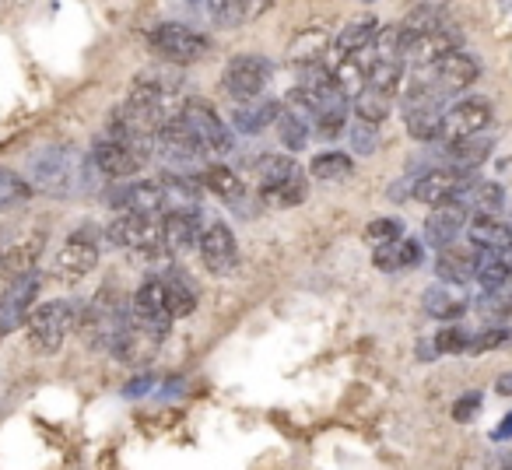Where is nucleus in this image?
<instances>
[{
	"instance_id": "79ce46f5",
	"label": "nucleus",
	"mask_w": 512,
	"mask_h": 470,
	"mask_svg": "<svg viewBox=\"0 0 512 470\" xmlns=\"http://www.w3.org/2000/svg\"><path fill=\"white\" fill-rule=\"evenodd\" d=\"M435 351L439 355H467V344H470V334L467 330H460V327H446V330H439L435 334Z\"/></svg>"
},
{
	"instance_id": "a18cd8bd",
	"label": "nucleus",
	"mask_w": 512,
	"mask_h": 470,
	"mask_svg": "<svg viewBox=\"0 0 512 470\" xmlns=\"http://www.w3.org/2000/svg\"><path fill=\"white\" fill-rule=\"evenodd\" d=\"M344 113H348V106H337V109L320 113L316 116V130H320L323 137H337L344 130Z\"/></svg>"
},
{
	"instance_id": "f704fd0d",
	"label": "nucleus",
	"mask_w": 512,
	"mask_h": 470,
	"mask_svg": "<svg viewBox=\"0 0 512 470\" xmlns=\"http://www.w3.org/2000/svg\"><path fill=\"white\" fill-rule=\"evenodd\" d=\"M477 316H481L484 323H502L512 316V281L502 288H491V292H484L481 299H477Z\"/></svg>"
},
{
	"instance_id": "412c9836",
	"label": "nucleus",
	"mask_w": 512,
	"mask_h": 470,
	"mask_svg": "<svg viewBox=\"0 0 512 470\" xmlns=\"http://www.w3.org/2000/svg\"><path fill=\"white\" fill-rule=\"evenodd\" d=\"M470 246L481 253H509L512 250V225L498 218H474L467 228Z\"/></svg>"
},
{
	"instance_id": "de8ad7c7",
	"label": "nucleus",
	"mask_w": 512,
	"mask_h": 470,
	"mask_svg": "<svg viewBox=\"0 0 512 470\" xmlns=\"http://www.w3.org/2000/svg\"><path fill=\"white\" fill-rule=\"evenodd\" d=\"M477 407H481V393H463V397L453 404V418L456 421H470L477 414Z\"/></svg>"
},
{
	"instance_id": "7ed1b4c3",
	"label": "nucleus",
	"mask_w": 512,
	"mask_h": 470,
	"mask_svg": "<svg viewBox=\"0 0 512 470\" xmlns=\"http://www.w3.org/2000/svg\"><path fill=\"white\" fill-rule=\"evenodd\" d=\"M151 151H155V144H137V141H123V137H99L92 148V165L99 169V176L106 179H127L134 176L137 169H141L144 162L151 158Z\"/></svg>"
},
{
	"instance_id": "9d476101",
	"label": "nucleus",
	"mask_w": 512,
	"mask_h": 470,
	"mask_svg": "<svg viewBox=\"0 0 512 470\" xmlns=\"http://www.w3.org/2000/svg\"><path fill=\"white\" fill-rule=\"evenodd\" d=\"M99 267V246L88 235H71L60 253L53 257V278L60 281H81Z\"/></svg>"
},
{
	"instance_id": "f3484780",
	"label": "nucleus",
	"mask_w": 512,
	"mask_h": 470,
	"mask_svg": "<svg viewBox=\"0 0 512 470\" xmlns=\"http://www.w3.org/2000/svg\"><path fill=\"white\" fill-rule=\"evenodd\" d=\"M467 207L460 204H442L435 207L432 214H428L425 221V243L435 246V250H449V246L456 243V235L463 232V225H467Z\"/></svg>"
},
{
	"instance_id": "1a4fd4ad",
	"label": "nucleus",
	"mask_w": 512,
	"mask_h": 470,
	"mask_svg": "<svg viewBox=\"0 0 512 470\" xmlns=\"http://www.w3.org/2000/svg\"><path fill=\"white\" fill-rule=\"evenodd\" d=\"M271 71H274L271 60L256 57V53H242V57H235L232 64L225 67V88L235 95V99L249 102L267 88Z\"/></svg>"
},
{
	"instance_id": "603ef678",
	"label": "nucleus",
	"mask_w": 512,
	"mask_h": 470,
	"mask_svg": "<svg viewBox=\"0 0 512 470\" xmlns=\"http://www.w3.org/2000/svg\"><path fill=\"white\" fill-rule=\"evenodd\" d=\"M495 390L502 393V397H512V372H502V376H498Z\"/></svg>"
},
{
	"instance_id": "37998d69",
	"label": "nucleus",
	"mask_w": 512,
	"mask_h": 470,
	"mask_svg": "<svg viewBox=\"0 0 512 470\" xmlns=\"http://www.w3.org/2000/svg\"><path fill=\"white\" fill-rule=\"evenodd\" d=\"M509 341V330L502 327H488L481 334H470V344H467V355H484V351H495Z\"/></svg>"
},
{
	"instance_id": "09e8293b",
	"label": "nucleus",
	"mask_w": 512,
	"mask_h": 470,
	"mask_svg": "<svg viewBox=\"0 0 512 470\" xmlns=\"http://www.w3.org/2000/svg\"><path fill=\"white\" fill-rule=\"evenodd\" d=\"M488 470H512V453H495V456H488Z\"/></svg>"
},
{
	"instance_id": "72a5a7b5",
	"label": "nucleus",
	"mask_w": 512,
	"mask_h": 470,
	"mask_svg": "<svg viewBox=\"0 0 512 470\" xmlns=\"http://www.w3.org/2000/svg\"><path fill=\"white\" fill-rule=\"evenodd\" d=\"M306 193H309L306 172H299V176L285 179V183L260 190V200H264L267 207H295V204H302V200H306Z\"/></svg>"
},
{
	"instance_id": "58836bf2",
	"label": "nucleus",
	"mask_w": 512,
	"mask_h": 470,
	"mask_svg": "<svg viewBox=\"0 0 512 470\" xmlns=\"http://www.w3.org/2000/svg\"><path fill=\"white\" fill-rule=\"evenodd\" d=\"M400 81H404V67H400V60H379V64H369V88H376V92L383 95H397Z\"/></svg>"
},
{
	"instance_id": "ddd939ff",
	"label": "nucleus",
	"mask_w": 512,
	"mask_h": 470,
	"mask_svg": "<svg viewBox=\"0 0 512 470\" xmlns=\"http://www.w3.org/2000/svg\"><path fill=\"white\" fill-rule=\"evenodd\" d=\"M109 204L120 214H158L169 200H165V183L141 179V183L120 186L116 193H109Z\"/></svg>"
},
{
	"instance_id": "8fccbe9b",
	"label": "nucleus",
	"mask_w": 512,
	"mask_h": 470,
	"mask_svg": "<svg viewBox=\"0 0 512 470\" xmlns=\"http://www.w3.org/2000/svg\"><path fill=\"white\" fill-rule=\"evenodd\" d=\"M495 439L498 442H505V439H512V411L505 414L502 421H498V428H495Z\"/></svg>"
},
{
	"instance_id": "f8f14e48",
	"label": "nucleus",
	"mask_w": 512,
	"mask_h": 470,
	"mask_svg": "<svg viewBox=\"0 0 512 470\" xmlns=\"http://www.w3.org/2000/svg\"><path fill=\"white\" fill-rule=\"evenodd\" d=\"M470 179H474V172L460 176V172H453V169H432V172H425L418 183H414L411 197L421 200V204H428V207L456 204V197H460L463 186H467Z\"/></svg>"
},
{
	"instance_id": "a19ab883",
	"label": "nucleus",
	"mask_w": 512,
	"mask_h": 470,
	"mask_svg": "<svg viewBox=\"0 0 512 470\" xmlns=\"http://www.w3.org/2000/svg\"><path fill=\"white\" fill-rule=\"evenodd\" d=\"M29 193H32V186L25 183L18 172L0 169V211H4V207L22 204V200H29Z\"/></svg>"
},
{
	"instance_id": "49530a36",
	"label": "nucleus",
	"mask_w": 512,
	"mask_h": 470,
	"mask_svg": "<svg viewBox=\"0 0 512 470\" xmlns=\"http://www.w3.org/2000/svg\"><path fill=\"white\" fill-rule=\"evenodd\" d=\"M351 144H355L358 155H372V151H376V127L358 123V127L351 130Z\"/></svg>"
},
{
	"instance_id": "cd10ccee",
	"label": "nucleus",
	"mask_w": 512,
	"mask_h": 470,
	"mask_svg": "<svg viewBox=\"0 0 512 470\" xmlns=\"http://www.w3.org/2000/svg\"><path fill=\"white\" fill-rule=\"evenodd\" d=\"M200 186H207V190L218 200H225V204H242V197H246L242 179L235 176L232 169H225V165H207V169H200Z\"/></svg>"
},
{
	"instance_id": "393cba45",
	"label": "nucleus",
	"mask_w": 512,
	"mask_h": 470,
	"mask_svg": "<svg viewBox=\"0 0 512 470\" xmlns=\"http://www.w3.org/2000/svg\"><path fill=\"white\" fill-rule=\"evenodd\" d=\"M204 11L211 15L214 25H221V29H235V25L242 22H253L256 15H264L267 4L264 0H214V4H204Z\"/></svg>"
},
{
	"instance_id": "7c9ffc66",
	"label": "nucleus",
	"mask_w": 512,
	"mask_h": 470,
	"mask_svg": "<svg viewBox=\"0 0 512 470\" xmlns=\"http://www.w3.org/2000/svg\"><path fill=\"white\" fill-rule=\"evenodd\" d=\"M425 313L435 316V320H460V316L467 313V299H463L456 288L435 285L425 292Z\"/></svg>"
},
{
	"instance_id": "f03ea898",
	"label": "nucleus",
	"mask_w": 512,
	"mask_h": 470,
	"mask_svg": "<svg viewBox=\"0 0 512 470\" xmlns=\"http://www.w3.org/2000/svg\"><path fill=\"white\" fill-rule=\"evenodd\" d=\"M29 344L39 355H53L60 351V344L67 341L71 327H78V306L57 299V302H43L29 313Z\"/></svg>"
},
{
	"instance_id": "0eeeda50",
	"label": "nucleus",
	"mask_w": 512,
	"mask_h": 470,
	"mask_svg": "<svg viewBox=\"0 0 512 470\" xmlns=\"http://www.w3.org/2000/svg\"><path fill=\"white\" fill-rule=\"evenodd\" d=\"M134 323L151 337V341H162L169 337V327H172V313L165 306V288H162V278H151L137 288L134 295Z\"/></svg>"
},
{
	"instance_id": "5701e85b",
	"label": "nucleus",
	"mask_w": 512,
	"mask_h": 470,
	"mask_svg": "<svg viewBox=\"0 0 512 470\" xmlns=\"http://www.w3.org/2000/svg\"><path fill=\"white\" fill-rule=\"evenodd\" d=\"M376 36H379V22L372 15H365V18H358V22H351L348 29H344L341 36H337V43H334L337 60H344V57H362L365 50H372ZM337 60H334V64H337Z\"/></svg>"
},
{
	"instance_id": "39448f33",
	"label": "nucleus",
	"mask_w": 512,
	"mask_h": 470,
	"mask_svg": "<svg viewBox=\"0 0 512 470\" xmlns=\"http://www.w3.org/2000/svg\"><path fill=\"white\" fill-rule=\"evenodd\" d=\"M148 43H151V50L162 60H169V64H193V60L204 57L207 46H211L204 32L190 29V25H179V22H162L158 29H151Z\"/></svg>"
},
{
	"instance_id": "b1692460",
	"label": "nucleus",
	"mask_w": 512,
	"mask_h": 470,
	"mask_svg": "<svg viewBox=\"0 0 512 470\" xmlns=\"http://www.w3.org/2000/svg\"><path fill=\"white\" fill-rule=\"evenodd\" d=\"M330 46H334V39H330L327 29H306L292 39V46H288V60L302 71V67L320 64V60L327 57Z\"/></svg>"
},
{
	"instance_id": "423d86ee",
	"label": "nucleus",
	"mask_w": 512,
	"mask_h": 470,
	"mask_svg": "<svg viewBox=\"0 0 512 470\" xmlns=\"http://www.w3.org/2000/svg\"><path fill=\"white\" fill-rule=\"evenodd\" d=\"M179 116H183V123L193 130V137L200 141V148L207 151V155L221 158L232 151V130L221 123V116L214 113L207 102L200 99H186L183 109H179Z\"/></svg>"
},
{
	"instance_id": "c756f323",
	"label": "nucleus",
	"mask_w": 512,
	"mask_h": 470,
	"mask_svg": "<svg viewBox=\"0 0 512 470\" xmlns=\"http://www.w3.org/2000/svg\"><path fill=\"white\" fill-rule=\"evenodd\" d=\"M334 81H337V92L344 95V99H351L355 102L358 95L369 88V67L362 64V57H344V60H337L334 67Z\"/></svg>"
},
{
	"instance_id": "bb28decb",
	"label": "nucleus",
	"mask_w": 512,
	"mask_h": 470,
	"mask_svg": "<svg viewBox=\"0 0 512 470\" xmlns=\"http://www.w3.org/2000/svg\"><path fill=\"white\" fill-rule=\"evenodd\" d=\"M281 102L278 99H256L249 102V106L235 109V130H242V134H260V130H267L274 120L281 116Z\"/></svg>"
},
{
	"instance_id": "3c124183",
	"label": "nucleus",
	"mask_w": 512,
	"mask_h": 470,
	"mask_svg": "<svg viewBox=\"0 0 512 470\" xmlns=\"http://www.w3.org/2000/svg\"><path fill=\"white\" fill-rule=\"evenodd\" d=\"M151 383H155L151 376H141V379H134V386H127V393H130V397H141V393L151 390Z\"/></svg>"
},
{
	"instance_id": "2eb2a0df",
	"label": "nucleus",
	"mask_w": 512,
	"mask_h": 470,
	"mask_svg": "<svg viewBox=\"0 0 512 470\" xmlns=\"http://www.w3.org/2000/svg\"><path fill=\"white\" fill-rule=\"evenodd\" d=\"M200 239H204V228H200L197 207H172V211L165 214L162 250L186 253V250H193V246H200Z\"/></svg>"
},
{
	"instance_id": "dca6fc26",
	"label": "nucleus",
	"mask_w": 512,
	"mask_h": 470,
	"mask_svg": "<svg viewBox=\"0 0 512 470\" xmlns=\"http://www.w3.org/2000/svg\"><path fill=\"white\" fill-rule=\"evenodd\" d=\"M235 257H239V250H235L232 228L221 225V221L207 225L204 239H200V260H204L207 271H211V274H228L235 267Z\"/></svg>"
},
{
	"instance_id": "4468645a",
	"label": "nucleus",
	"mask_w": 512,
	"mask_h": 470,
	"mask_svg": "<svg viewBox=\"0 0 512 470\" xmlns=\"http://www.w3.org/2000/svg\"><path fill=\"white\" fill-rule=\"evenodd\" d=\"M155 144L165 151V155L172 158V162H186V165H197L200 158L207 155L204 148H200V141L193 137V130L183 123V116H169V120L162 123V130H158Z\"/></svg>"
},
{
	"instance_id": "e433bc0d",
	"label": "nucleus",
	"mask_w": 512,
	"mask_h": 470,
	"mask_svg": "<svg viewBox=\"0 0 512 470\" xmlns=\"http://www.w3.org/2000/svg\"><path fill=\"white\" fill-rule=\"evenodd\" d=\"M278 137H281V144H285L288 151H302V148H306V141H309V120L302 113H295V109H281Z\"/></svg>"
},
{
	"instance_id": "4be33fe9",
	"label": "nucleus",
	"mask_w": 512,
	"mask_h": 470,
	"mask_svg": "<svg viewBox=\"0 0 512 470\" xmlns=\"http://www.w3.org/2000/svg\"><path fill=\"white\" fill-rule=\"evenodd\" d=\"M43 253V235H32V239H22V243H11L8 250L0 253V271L8 278H29L36 274V260Z\"/></svg>"
},
{
	"instance_id": "473e14b6",
	"label": "nucleus",
	"mask_w": 512,
	"mask_h": 470,
	"mask_svg": "<svg viewBox=\"0 0 512 470\" xmlns=\"http://www.w3.org/2000/svg\"><path fill=\"white\" fill-rule=\"evenodd\" d=\"M442 15H446V8H442V4H418V8L404 18V25H400V29H404L411 39H425V36H432V32L446 29V18H442Z\"/></svg>"
},
{
	"instance_id": "aec40b11",
	"label": "nucleus",
	"mask_w": 512,
	"mask_h": 470,
	"mask_svg": "<svg viewBox=\"0 0 512 470\" xmlns=\"http://www.w3.org/2000/svg\"><path fill=\"white\" fill-rule=\"evenodd\" d=\"M435 274L442 278V285H463L477 274V250L474 246H449L435 260Z\"/></svg>"
},
{
	"instance_id": "6ab92c4d",
	"label": "nucleus",
	"mask_w": 512,
	"mask_h": 470,
	"mask_svg": "<svg viewBox=\"0 0 512 470\" xmlns=\"http://www.w3.org/2000/svg\"><path fill=\"white\" fill-rule=\"evenodd\" d=\"M460 32L456 29H439V32H432V36H425V39H414L411 43V50H407V60L411 64H418V67H435V64H442L446 57H453V53H460Z\"/></svg>"
},
{
	"instance_id": "20e7f679",
	"label": "nucleus",
	"mask_w": 512,
	"mask_h": 470,
	"mask_svg": "<svg viewBox=\"0 0 512 470\" xmlns=\"http://www.w3.org/2000/svg\"><path fill=\"white\" fill-rule=\"evenodd\" d=\"M106 239L113 246H123V250L155 253V250H162L165 218L162 214H120V218L106 228Z\"/></svg>"
},
{
	"instance_id": "6e6552de",
	"label": "nucleus",
	"mask_w": 512,
	"mask_h": 470,
	"mask_svg": "<svg viewBox=\"0 0 512 470\" xmlns=\"http://www.w3.org/2000/svg\"><path fill=\"white\" fill-rule=\"evenodd\" d=\"M488 123H491L488 99H463V102H456L453 109H446V116H442V141H446V148L449 144L470 141V137L481 134Z\"/></svg>"
},
{
	"instance_id": "f257e3e1",
	"label": "nucleus",
	"mask_w": 512,
	"mask_h": 470,
	"mask_svg": "<svg viewBox=\"0 0 512 470\" xmlns=\"http://www.w3.org/2000/svg\"><path fill=\"white\" fill-rule=\"evenodd\" d=\"M92 172H99L92 165V158H81L71 144H50V148H43L32 158V183L50 193L85 190L81 183H88Z\"/></svg>"
},
{
	"instance_id": "9b49d317",
	"label": "nucleus",
	"mask_w": 512,
	"mask_h": 470,
	"mask_svg": "<svg viewBox=\"0 0 512 470\" xmlns=\"http://www.w3.org/2000/svg\"><path fill=\"white\" fill-rule=\"evenodd\" d=\"M36 292H39V274L18 278L15 285L4 292V299H0V341H4L8 334H15L18 327H25V323H29Z\"/></svg>"
},
{
	"instance_id": "c9c22d12",
	"label": "nucleus",
	"mask_w": 512,
	"mask_h": 470,
	"mask_svg": "<svg viewBox=\"0 0 512 470\" xmlns=\"http://www.w3.org/2000/svg\"><path fill=\"white\" fill-rule=\"evenodd\" d=\"M299 162H292V158L285 155H260V162H256V176H260V190H267V186H278L285 183V179L299 176Z\"/></svg>"
},
{
	"instance_id": "a878e982",
	"label": "nucleus",
	"mask_w": 512,
	"mask_h": 470,
	"mask_svg": "<svg viewBox=\"0 0 512 470\" xmlns=\"http://www.w3.org/2000/svg\"><path fill=\"white\" fill-rule=\"evenodd\" d=\"M491 148H495V137H484V134L470 137V141H460V144H449L446 148L449 169L460 172V176H467V172H474L477 165L491 155Z\"/></svg>"
},
{
	"instance_id": "ea45409f",
	"label": "nucleus",
	"mask_w": 512,
	"mask_h": 470,
	"mask_svg": "<svg viewBox=\"0 0 512 470\" xmlns=\"http://www.w3.org/2000/svg\"><path fill=\"white\" fill-rule=\"evenodd\" d=\"M351 169H355V162H351L344 151H323V155H316L313 165H309V172H313L316 179H348Z\"/></svg>"
},
{
	"instance_id": "a211bd4d",
	"label": "nucleus",
	"mask_w": 512,
	"mask_h": 470,
	"mask_svg": "<svg viewBox=\"0 0 512 470\" xmlns=\"http://www.w3.org/2000/svg\"><path fill=\"white\" fill-rule=\"evenodd\" d=\"M432 78L435 85L442 88V92H463V88H470L477 78H481V64H477L470 53H453V57H446L442 64L432 67Z\"/></svg>"
},
{
	"instance_id": "2f4dec72",
	"label": "nucleus",
	"mask_w": 512,
	"mask_h": 470,
	"mask_svg": "<svg viewBox=\"0 0 512 470\" xmlns=\"http://www.w3.org/2000/svg\"><path fill=\"white\" fill-rule=\"evenodd\" d=\"M162 288H165V306H169L172 320H179V316H190L193 309H197V292H193V285L179 271L165 274Z\"/></svg>"
},
{
	"instance_id": "c03bdc74",
	"label": "nucleus",
	"mask_w": 512,
	"mask_h": 470,
	"mask_svg": "<svg viewBox=\"0 0 512 470\" xmlns=\"http://www.w3.org/2000/svg\"><path fill=\"white\" fill-rule=\"evenodd\" d=\"M365 235H369V243L390 246V243H397V239H400V221H393V218H376L369 228H365Z\"/></svg>"
},
{
	"instance_id": "4c0bfd02",
	"label": "nucleus",
	"mask_w": 512,
	"mask_h": 470,
	"mask_svg": "<svg viewBox=\"0 0 512 470\" xmlns=\"http://www.w3.org/2000/svg\"><path fill=\"white\" fill-rule=\"evenodd\" d=\"M390 109H393V99H390V95H383V92H376V88H365V92L355 99L358 123H369V127L383 123L386 116H390Z\"/></svg>"
},
{
	"instance_id": "c85d7f7f",
	"label": "nucleus",
	"mask_w": 512,
	"mask_h": 470,
	"mask_svg": "<svg viewBox=\"0 0 512 470\" xmlns=\"http://www.w3.org/2000/svg\"><path fill=\"white\" fill-rule=\"evenodd\" d=\"M376 267L379 271H407L421 264V243L418 239H397L390 246H376Z\"/></svg>"
}]
</instances>
